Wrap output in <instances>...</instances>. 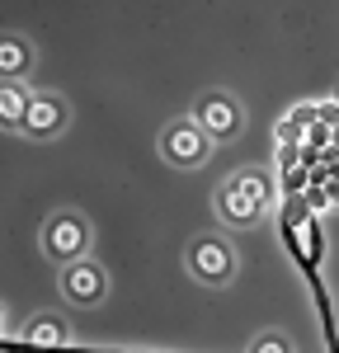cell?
Returning a JSON list of instances; mask_svg holds the SVG:
<instances>
[{
	"mask_svg": "<svg viewBox=\"0 0 339 353\" xmlns=\"http://www.w3.org/2000/svg\"><path fill=\"white\" fill-rule=\"evenodd\" d=\"M264 198H269V189H264L259 174H236V179L217 184V193H212V217L222 221L226 231H250L264 217Z\"/></svg>",
	"mask_w": 339,
	"mask_h": 353,
	"instance_id": "obj_1",
	"label": "cell"
},
{
	"mask_svg": "<svg viewBox=\"0 0 339 353\" xmlns=\"http://www.w3.org/2000/svg\"><path fill=\"white\" fill-rule=\"evenodd\" d=\"M38 245H43V254L52 259L56 269H66V264H76V259H90L94 226H90V217H85V212H76V208H61V212H52V217L43 221Z\"/></svg>",
	"mask_w": 339,
	"mask_h": 353,
	"instance_id": "obj_2",
	"label": "cell"
},
{
	"mask_svg": "<svg viewBox=\"0 0 339 353\" xmlns=\"http://www.w3.org/2000/svg\"><path fill=\"white\" fill-rule=\"evenodd\" d=\"M184 269L189 278H198L203 288H231L236 283V273H240V254H236V245L226 241V236H194L189 250H184Z\"/></svg>",
	"mask_w": 339,
	"mask_h": 353,
	"instance_id": "obj_3",
	"label": "cell"
},
{
	"mask_svg": "<svg viewBox=\"0 0 339 353\" xmlns=\"http://www.w3.org/2000/svg\"><path fill=\"white\" fill-rule=\"evenodd\" d=\"M156 146H161V161L174 165V170H198V165H207V156H212V137L194 123V113L170 118L165 128H161V141Z\"/></svg>",
	"mask_w": 339,
	"mask_h": 353,
	"instance_id": "obj_4",
	"label": "cell"
},
{
	"mask_svg": "<svg viewBox=\"0 0 339 353\" xmlns=\"http://www.w3.org/2000/svg\"><path fill=\"white\" fill-rule=\"evenodd\" d=\"M194 123L212 137V146L217 141H236V137L245 132V104L231 90H203L194 104Z\"/></svg>",
	"mask_w": 339,
	"mask_h": 353,
	"instance_id": "obj_5",
	"label": "cell"
},
{
	"mask_svg": "<svg viewBox=\"0 0 339 353\" xmlns=\"http://www.w3.org/2000/svg\"><path fill=\"white\" fill-rule=\"evenodd\" d=\"M56 292H61L66 306L90 311V306H99V301L109 297V273H104V264H94V259H76V264L56 269Z\"/></svg>",
	"mask_w": 339,
	"mask_h": 353,
	"instance_id": "obj_6",
	"label": "cell"
},
{
	"mask_svg": "<svg viewBox=\"0 0 339 353\" xmlns=\"http://www.w3.org/2000/svg\"><path fill=\"white\" fill-rule=\"evenodd\" d=\"M66 123H71V104L61 94H52V90H33L28 113H24V123H19V137H28V141H52V137L66 132Z\"/></svg>",
	"mask_w": 339,
	"mask_h": 353,
	"instance_id": "obj_7",
	"label": "cell"
},
{
	"mask_svg": "<svg viewBox=\"0 0 339 353\" xmlns=\"http://www.w3.org/2000/svg\"><path fill=\"white\" fill-rule=\"evenodd\" d=\"M28 66H33V43L24 33H5L0 38V76L5 81H19Z\"/></svg>",
	"mask_w": 339,
	"mask_h": 353,
	"instance_id": "obj_8",
	"label": "cell"
},
{
	"mask_svg": "<svg viewBox=\"0 0 339 353\" xmlns=\"http://www.w3.org/2000/svg\"><path fill=\"white\" fill-rule=\"evenodd\" d=\"M19 339H24L28 349H61L66 344V325L56 316H38V321H28V330Z\"/></svg>",
	"mask_w": 339,
	"mask_h": 353,
	"instance_id": "obj_9",
	"label": "cell"
},
{
	"mask_svg": "<svg viewBox=\"0 0 339 353\" xmlns=\"http://www.w3.org/2000/svg\"><path fill=\"white\" fill-rule=\"evenodd\" d=\"M28 99H33V90H24L19 81H10L5 90H0V118L19 132V123H24V113H28Z\"/></svg>",
	"mask_w": 339,
	"mask_h": 353,
	"instance_id": "obj_10",
	"label": "cell"
},
{
	"mask_svg": "<svg viewBox=\"0 0 339 353\" xmlns=\"http://www.w3.org/2000/svg\"><path fill=\"white\" fill-rule=\"evenodd\" d=\"M245 353H297V344L282 334V330H264V334H254L250 339V349Z\"/></svg>",
	"mask_w": 339,
	"mask_h": 353,
	"instance_id": "obj_11",
	"label": "cell"
},
{
	"mask_svg": "<svg viewBox=\"0 0 339 353\" xmlns=\"http://www.w3.org/2000/svg\"><path fill=\"white\" fill-rule=\"evenodd\" d=\"M335 99H339V85H335Z\"/></svg>",
	"mask_w": 339,
	"mask_h": 353,
	"instance_id": "obj_12",
	"label": "cell"
}]
</instances>
